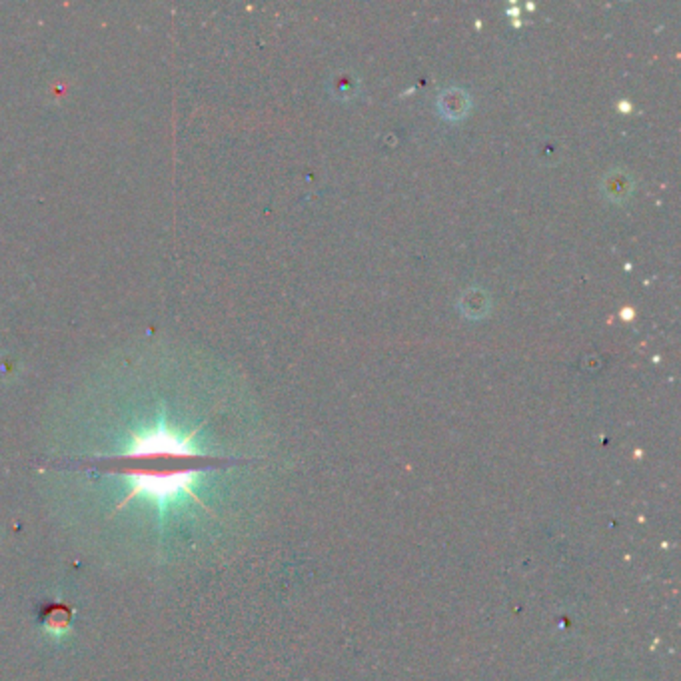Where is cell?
Segmentation results:
<instances>
[{
	"instance_id": "cell-1",
	"label": "cell",
	"mask_w": 681,
	"mask_h": 681,
	"mask_svg": "<svg viewBox=\"0 0 681 681\" xmlns=\"http://www.w3.org/2000/svg\"><path fill=\"white\" fill-rule=\"evenodd\" d=\"M192 438L194 434L182 436L164 422L136 432L127 454L117 459L120 474H127L132 484L120 508L136 496H146L160 508L181 496H191L202 504L194 484L208 458L198 454Z\"/></svg>"
}]
</instances>
